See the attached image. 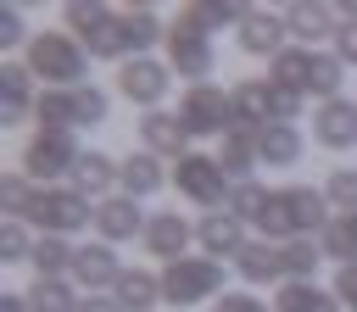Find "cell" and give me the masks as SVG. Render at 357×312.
Segmentation results:
<instances>
[{"label":"cell","mask_w":357,"mask_h":312,"mask_svg":"<svg viewBox=\"0 0 357 312\" xmlns=\"http://www.w3.org/2000/svg\"><path fill=\"white\" fill-rule=\"evenodd\" d=\"M28 72L61 84V89H84V72H89V50L73 39V33H33L28 39Z\"/></svg>","instance_id":"cell-1"},{"label":"cell","mask_w":357,"mask_h":312,"mask_svg":"<svg viewBox=\"0 0 357 312\" xmlns=\"http://www.w3.org/2000/svg\"><path fill=\"white\" fill-rule=\"evenodd\" d=\"M206 295H223V262L218 256H178L162 267V301L167 306H201Z\"/></svg>","instance_id":"cell-2"},{"label":"cell","mask_w":357,"mask_h":312,"mask_svg":"<svg viewBox=\"0 0 357 312\" xmlns=\"http://www.w3.org/2000/svg\"><path fill=\"white\" fill-rule=\"evenodd\" d=\"M78 145H73V134H56V128H39V134H28L22 145H17V173L28 178V184H45V178H61V173H73L78 167Z\"/></svg>","instance_id":"cell-3"},{"label":"cell","mask_w":357,"mask_h":312,"mask_svg":"<svg viewBox=\"0 0 357 312\" xmlns=\"http://www.w3.org/2000/svg\"><path fill=\"white\" fill-rule=\"evenodd\" d=\"M33 117H39V128H56V134L84 128V123H106V95L89 84L84 89H45L33 100Z\"/></svg>","instance_id":"cell-4"},{"label":"cell","mask_w":357,"mask_h":312,"mask_svg":"<svg viewBox=\"0 0 357 312\" xmlns=\"http://www.w3.org/2000/svg\"><path fill=\"white\" fill-rule=\"evenodd\" d=\"M173 184H178V195L184 201H195V206H223L234 189H229V173H223V162L218 156H201V150H184L178 156V167H173Z\"/></svg>","instance_id":"cell-5"},{"label":"cell","mask_w":357,"mask_h":312,"mask_svg":"<svg viewBox=\"0 0 357 312\" xmlns=\"http://www.w3.org/2000/svg\"><path fill=\"white\" fill-rule=\"evenodd\" d=\"M22 223H33V228H45V234H73V228L95 223V206H89L78 189H33V206H28Z\"/></svg>","instance_id":"cell-6"},{"label":"cell","mask_w":357,"mask_h":312,"mask_svg":"<svg viewBox=\"0 0 357 312\" xmlns=\"http://www.w3.org/2000/svg\"><path fill=\"white\" fill-rule=\"evenodd\" d=\"M167 67L162 61H151V56H134V61H123V72H117V89L134 100V106H145V111H162V95H167Z\"/></svg>","instance_id":"cell-7"},{"label":"cell","mask_w":357,"mask_h":312,"mask_svg":"<svg viewBox=\"0 0 357 312\" xmlns=\"http://www.w3.org/2000/svg\"><path fill=\"white\" fill-rule=\"evenodd\" d=\"M145 212H139V201L134 195H106V201H95V228H100V240L106 245H123V240H145Z\"/></svg>","instance_id":"cell-8"},{"label":"cell","mask_w":357,"mask_h":312,"mask_svg":"<svg viewBox=\"0 0 357 312\" xmlns=\"http://www.w3.org/2000/svg\"><path fill=\"white\" fill-rule=\"evenodd\" d=\"M167 56H173V67H178L190 84H206V72L218 67L212 39H206V33H195V28H184V22H173V28H167Z\"/></svg>","instance_id":"cell-9"},{"label":"cell","mask_w":357,"mask_h":312,"mask_svg":"<svg viewBox=\"0 0 357 312\" xmlns=\"http://www.w3.org/2000/svg\"><path fill=\"white\" fill-rule=\"evenodd\" d=\"M223 117H229V95L218 89V84H190V95H184V106H178V123H184V134H218L223 128Z\"/></svg>","instance_id":"cell-10"},{"label":"cell","mask_w":357,"mask_h":312,"mask_svg":"<svg viewBox=\"0 0 357 312\" xmlns=\"http://www.w3.org/2000/svg\"><path fill=\"white\" fill-rule=\"evenodd\" d=\"M190 240H195V228H190V217H184V212H156V217L145 223V240H139V245L167 267V262H178V256H184V245H190Z\"/></svg>","instance_id":"cell-11"},{"label":"cell","mask_w":357,"mask_h":312,"mask_svg":"<svg viewBox=\"0 0 357 312\" xmlns=\"http://www.w3.org/2000/svg\"><path fill=\"white\" fill-rule=\"evenodd\" d=\"M117 279H123V262H117V251L100 240V245H78V256H73V284H84L89 295H100V290H117Z\"/></svg>","instance_id":"cell-12"},{"label":"cell","mask_w":357,"mask_h":312,"mask_svg":"<svg viewBox=\"0 0 357 312\" xmlns=\"http://www.w3.org/2000/svg\"><path fill=\"white\" fill-rule=\"evenodd\" d=\"M279 206H284L296 240H307L312 228H329V223H324L329 201H324V189H312V184H290V189H279Z\"/></svg>","instance_id":"cell-13"},{"label":"cell","mask_w":357,"mask_h":312,"mask_svg":"<svg viewBox=\"0 0 357 312\" xmlns=\"http://www.w3.org/2000/svg\"><path fill=\"white\" fill-rule=\"evenodd\" d=\"M312 139L329 150H351L357 145V106L351 100H324L312 117Z\"/></svg>","instance_id":"cell-14"},{"label":"cell","mask_w":357,"mask_h":312,"mask_svg":"<svg viewBox=\"0 0 357 312\" xmlns=\"http://www.w3.org/2000/svg\"><path fill=\"white\" fill-rule=\"evenodd\" d=\"M284 33H290V28H284V11H279V17H273V11H251V17L240 22V50L273 61V56H284Z\"/></svg>","instance_id":"cell-15"},{"label":"cell","mask_w":357,"mask_h":312,"mask_svg":"<svg viewBox=\"0 0 357 312\" xmlns=\"http://www.w3.org/2000/svg\"><path fill=\"white\" fill-rule=\"evenodd\" d=\"M195 240H201L206 256H218V262H223V256H240V251L251 245V240H245V223H240L234 212H206L201 228H195Z\"/></svg>","instance_id":"cell-16"},{"label":"cell","mask_w":357,"mask_h":312,"mask_svg":"<svg viewBox=\"0 0 357 312\" xmlns=\"http://www.w3.org/2000/svg\"><path fill=\"white\" fill-rule=\"evenodd\" d=\"M139 139H145V150L151 156H184V123H178V111H145L139 117Z\"/></svg>","instance_id":"cell-17"},{"label":"cell","mask_w":357,"mask_h":312,"mask_svg":"<svg viewBox=\"0 0 357 312\" xmlns=\"http://www.w3.org/2000/svg\"><path fill=\"white\" fill-rule=\"evenodd\" d=\"M301 150H307V139H301V128H296V123H268V128L257 134V162L296 167V162H301Z\"/></svg>","instance_id":"cell-18"},{"label":"cell","mask_w":357,"mask_h":312,"mask_svg":"<svg viewBox=\"0 0 357 312\" xmlns=\"http://www.w3.org/2000/svg\"><path fill=\"white\" fill-rule=\"evenodd\" d=\"M112 184H123V167H117L106 150H84V156H78V167H73V189L89 201V195H106Z\"/></svg>","instance_id":"cell-19"},{"label":"cell","mask_w":357,"mask_h":312,"mask_svg":"<svg viewBox=\"0 0 357 312\" xmlns=\"http://www.w3.org/2000/svg\"><path fill=\"white\" fill-rule=\"evenodd\" d=\"M234 267H240L245 284H273V279H284V251H279L273 240H251V245L234 256Z\"/></svg>","instance_id":"cell-20"},{"label":"cell","mask_w":357,"mask_h":312,"mask_svg":"<svg viewBox=\"0 0 357 312\" xmlns=\"http://www.w3.org/2000/svg\"><path fill=\"white\" fill-rule=\"evenodd\" d=\"M156 301H162V273L123 267V279H117V306H123V312H151Z\"/></svg>","instance_id":"cell-21"},{"label":"cell","mask_w":357,"mask_h":312,"mask_svg":"<svg viewBox=\"0 0 357 312\" xmlns=\"http://www.w3.org/2000/svg\"><path fill=\"white\" fill-rule=\"evenodd\" d=\"M84 50H95V56H128V50H134V39H128L123 11H106L95 28H84ZM128 61H134V56H128Z\"/></svg>","instance_id":"cell-22"},{"label":"cell","mask_w":357,"mask_h":312,"mask_svg":"<svg viewBox=\"0 0 357 312\" xmlns=\"http://www.w3.org/2000/svg\"><path fill=\"white\" fill-rule=\"evenodd\" d=\"M340 306H346V301L329 295V290H318L312 279H307V284H296V279L279 284V301H273V312H340Z\"/></svg>","instance_id":"cell-23"},{"label":"cell","mask_w":357,"mask_h":312,"mask_svg":"<svg viewBox=\"0 0 357 312\" xmlns=\"http://www.w3.org/2000/svg\"><path fill=\"white\" fill-rule=\"evenodd\" d=\"M284 28H290L301 45H318L324 33H335V11H329V6H307V0H301V6H290V11H284Z\"/></svg>","instance_id":"cell-24"},{"label":"cell","mask_w":357,"mask_h":312,"mask_svg":"<svg viewBox=\"0 0 357 312\" xmlns=\"http://www.w3.org/2000/svg\"><path fill=\"white\" fill-rule=\"evenodd\" d=\"M22 295H28V312H78V301H84V295H73L67 279H33Z\"/></svg>","instance_id":"cell-25"},{"label":"cell","mask_w":357,"mask_h":312,"mask_svg":"<svg viewBox=\"0 0 357 312\" xmlns=\"http://www.w3.org/2000/svg\"><path fill=\"white\" fill-rule=\"evenodd\" d=\"M312 61H318V50H284V56H273V78L268 84H279V89H312Z\"/></svg>","instance_id":"cell-26"},{"label":"cell","mask_w":357,"mask_h":312,"mask_svg":"<svg viewBox=\"0 0 357 312\" xmlns=\"http://www.w3.org/2000/svg\"><path fill=\"white\" fill-rule=\"evenodd\" d=\"M73 256H78V245H67L61 234H45V240L33 245V273H39V279H67V273H73Z\"/></svg>","instance_id":"cell-27"},{"label":"cell","mask_w":357,"mask_h":312,"mask_svg":"<svg viewBox=\"0 0 357 312\" xmlns=\"http://www.w3.org/2000/svg\"><path fill=\"white\" fill-rule=\"evenodd\" d=\"M245 17H251L245 6H184V11H178V22L195 28V33H206V39H212L218 28H229V22H245Z\"/></svg>","instance_id":"cell-28"},{"label":"cell","mask_w":357,"mask_h":312,"mask_svg":"<svg viewBox=\"0 0 357 312\" xmlns=\"http://www.w3.org/2000/svg\"><path fill=\"white\" fill-rule=\"evenodd\" d=\"M123 189H128L134 201L162 189V167H156V156H151V150H139V156H128V162H123Z\"/></svg>","instance_id":"cell-29"},{"label":"cell","mask_w":357,"mask_h":312,"mask_svg":"<svg viewBox=\"0 0 357 312\" xmlns=\"http://www.w3.org/2000/svg\"><path fill=\"white\" fill-rule=\"evenodd\" d=\"M218 162H223V173H234V178H240V173H251V167H257V134L229 128V134H223V156H218Z\"/></svg>","instance_id":"cell-30"},{"label":"cell","mask_w":357,"mask_h":312,"mask_svg":"<svg viewBox=\"0 0 357 312\" xmlns=\"http://www.w3.org/2000/svg\"><path fill=\"white\" fill-rule=\"evenodd\" d=\"M279 251H284V284H290V279H296V284H307V279L318 273V256H324V251H318L312 240H284Z\"/></svg>","instance_id":"cell-31"},{"label":"cell","mask_w":357,"mask_h":312,"mask_svg":"<svg viewBox=\"0 0 357 312\" xmlns=\"http://www.w3.org/2000/svg\"><path fill=\"white\" fill-rule=\"evenodd\" d=\"M324 256H335L340 267L357 262V212H351V217H335V223L324 228Z\"/></svg>","instance_id":"cell-32"},{"label":"cell","mask_w":357,"mask_h":312,"mask_svg":"<svg viewBox=\"0 0 357 312\" xmlns=\"http://www.w3.org/2000/svg\"><path fill=\"white\" fill-rule=\"evenodd\" d=\"M28 61H6V123H22L28 117Z\"/></svg>","instance_id":"cell-33"},{"label":"cell","mask_w":357,"mask_h":312,"mask_svg":"<svg viewBox=\"0 0 357 312\" xmlns=\"http://www.w3.org/2000/svg\"><path fill=\"white\" fill-rule=\"evenodd\" d=\"M324 201L340 206V217H351V212H357V167H335V173L324 178Z\"/></svg>","instance_id":"cell-34"},{"label":"cell","mask_w":357,"mask_h":312,"mask_svg":"<svg viewBox=\"0 0 357 312\" xmlns=\"http://www.w3.org/2000/svg\"><path fill=\"white\" fill-rule=\"evenodd\" d=\"M123 22H128L134 50H145V45H156V39H162V17H156L151 6H128V11H123Z\"/></svg>","instance_id":"cell-35"},{"label":"cell","mask_w":357,"mask_h":312,"mask_svg":"<svg viewBox=\"0 0 357 312\" xmlns=\"http://www.w3.org/2000/svg\"><path fill=\"white\" fill-rule=\"evenodd\" d=\"M340 67H346L340 56H318V61H312V95H324V100H340V78H346Z\"/></svg>","instance_id":"cell-36"},{"label":"cell","mask_w":357,"mask_h":312,"mask_svg":"<svg viewBox=\"0 0 357 312\" xmlns=\"http://www.w3.org/2000/svg\"><path fill=\"white\" fill-rule=\"evenodd\" d=\"M268 201H273V195H268L262 184H251V178H245V184H234V195H229V206H234V217H240V223H257V212H262Z\"/></svg>","instance_id":"cell-37"},{"label":"cell","mask_w":357,"mask_h":312,"mask_svg":"<svg viewBox=\"0 0 357 312\" xmlns=\"http://www.w3.org/2000/svg\"><path fill=\"white\" fill-rule=\"evenodd\" d=\"M33 245H39V240H28V223L11 217V223L0 228V256H6V262H33Z\"/></svg>","instance_id":"cell-38"},{"label":"cell","mask_w":357,"mask_h":312,"mask_svg":"<svg viewBox=\"0 0 357 312\" xmlns=\"http://www.w3.org/2000/svg\"><path fill=\"white\" fill-rule=\"evenodd\" d=\"M61 17H67V22H73V28H78V33H84V28H95V22H100V17H106V6H89V0H73V6H67V11H61Z\"/></svg>","instance_id":"cell-39"},{"label":"cell","mask_w":357,"mask_h":312,"mask_svg":"<svg viewBox=\"0 0 357 312\" xmlns=\"http://www.w3.org/2000/svg\"><path fill=\"white\" fill-rule=\"evenodd\" d=\"M268 95H273V123H290V117L301 111V95H296V89H279V84H268Z\"/></svg>","instance_id":"cell-40"},{"label":"cell","mask_w":357,"mask_h":312,"mask_svg":"<svg viewBox=\"0 0 357 312\" xmlns=\"http://www.w3.org/2000/svg\"><path fill=\"white\" fill-rule=\"evenodd\" d=\"M218 312H273L262 295H245V290H234V295H218Z\"/></svg>","instance_id":"cell-41"},{"label":"cell","mask_w":357,"mask_h":312,"mask_svg":"<svg viewBox=\"0 0 357 312\" xmlns=\"http://www.w3.org/2000/svg\"><path fill=\"white\" fill-rule=\"evenodd\" d=\"M335 56H340L346 67H357V22H346V28H335Z\"/></svg>","instance_id":"cell-42"},{"label":"cell","mask_w":357,"mask_h":312,"mask_svg":"<svg viewBox=\"0 0 357 312\" xmlns=\"http://www.w3.org/2000/svg\"><path fill=\"white\" fill-rule=\"evenodd\" d=\"M335 295H340V301L357 312V262H346V267L335 273Z\"/></svg>","instance_id":"cell-43"},{"label":"cell","mask_w":357,"mask_h":312,"mask_svg":"<svg viewBox=\"0 0 357 312\" xmlns=\"http://www.w3.org/2000/svg\"><path fill=\"white\" fill-rule=\"evenodd\" d=\"M17 39H22V11L6 6V11H0V45H17Z\"/></svg>","instance_id":"cell-44"},{"label":"cell","mask_w":357,"mask_h":312,"mask_svg":"<svg viewBox=\"0 0 357 312\" xmlns=\"http://www.w3.org/2000/svg\"><path fill=\"white\" fill-rule=\"evenodd\" d=\"M78 312H123V306H117V295H84Z\"/></svg>","instance_id":"cell-45"},{"label":"cell","mask_w":357,"mask_h":312,"mask_svg":"<svg viewBox=\"0 0 357 312\" xmlns=\"http://www.w3.org/2000/svg\"><path fill=\"white\" fill-rule=\"evenodd\" d=\"M0 312H28V295H22V290H6V295H0Z\"/></svg>","instance_id":"cell-46"}]
</instances>
